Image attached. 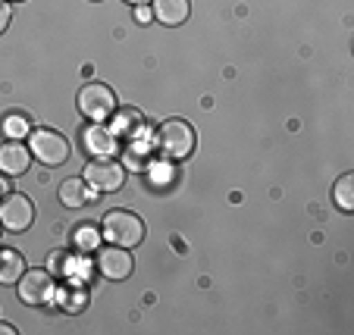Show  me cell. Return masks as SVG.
I'll return each mask as SVG.
<instances>
[{"label":"cell","mask_w":354,"mask_h":335,"mask_svg":"<svg viewBox=\"0 0 354 335\" xmlns=\"http://www.w3.org/2000/svg\"><path fill=\"white\" fill-rule=\"evenodd\" d=\"M100 235H104L110 245H120V248L132 251L145 242L147 229H145V220H141L138 213H132V210H110V213H104Z\"/></svg>","instance_id":"1"},{"label":"cell","mask_w":354,"mask_h":335,"mask_svg":"<svg viewBox=\"0 0 354 335\" xmlns=\"http://www.w3.org/2000/svg\"><path fill=\"white\" fill-rule=\"evenodd\" d=\"M194 144H198V135H194L192 122L185 119H167L157 128V151L163 160H188L194 154Z\"/></svg>","instance_id":"2"},{"label":"cell","mask_w":354,"mask_h":335,"mask_svg":"<svg viewBox=\"0 0 354 335\" xmlns=\"http://www.w3.org/2000/svg\"><path fill=\"white\" fill-rule=\"evenodd\" d=\"M75 104H79V113L85 116L88 122H110V116L120 107L113 88L104 85V82H88V85H82L79 94H75Z\"/></svg>","instance_id":"3"},{"label":"cell","mask_w":354,"mask_h":335,"mask_svg":"<svg viewBox=\"0 0 354 335\" xmlns=\"http://www.w3.org/2000/svg\"><path fill=\"white\" fill-rule=\"evenodd\" d=\"M57 276L47 273V269H26L16 282V291H19V301L28 304V307H47L54 304L57 298Z\"/></svg>","instance_id":"4"},{"label":"cell","mask_w":354,"mask_h":335,"mask_svg":"<svg viewBox=\"0 0 354 335\" xmlns=\"http://www.w3.org/2000/svg\"><path fill=\"white\" fill-rule=\"evenodd\" d=\"M82 179H85L88 188L100 191V195H113L126 185V166L113 157H94L88 160V166L82 169Z\"/></svg>","instance_id":"5"},{"label":"cell","mask_w":354,"mask_h":335,"mask_svg":"<svg viewBox=\"0 0 354 335\" xmlns=\"http://www.w3.org/2000/svg\"><path fill=\"white\" fill-rule=\"evenodd\" d=\"M28 151H32V160L44 166H63L69 160V141L54 128H35L28 135Z\"/></svg>","instance_id":"6"},{"label":"cell","mask_w":354,"mask_h":335,"mask_svg":"<svg viewBox=\"0 0 354 335\" xmlns=\"http://www.w3.org/2000/svg\"><path fill=\"white\" fill-rule=\"evenodd\" d=\"M32 222H35V204L26 195L10 191V195L0 198V226L7 232H26Z\"/></svg>","instance_id":"7"},{"label":"cell","mask_w":354,"mask_h":335,"mask_svg":"<svg viewBox=\"0 0 354 335\" xmlns=\"http://www.w3.org/2000/svg\"><path fill=\"white\" fill-rule=\"evenodd\" d=\"M97 273L110 282H122L132 276L135 269V260H132V251L129 248H120V245H107V248H97Z\"/></svg>","instance_id":"8"},{"label":"cell","mask_w":354,"mask_h":335,"mask_svg":"<svg viewBox=\"0 0 354 335\" xmlns=\"http://www.w3.org/2000/svg\"><path fill=\"white\" fill-rule=\"evenodd\" d=\"M32 166V151L28 144H22L19 138H10L0 144V175L16 179V175H26Z\"/></svg>","instance_id":"9"},{"label":"cell","mask_w":354,"mask_h":335,"mask_svg":"<svg viewBox=\"0 0 354 335\" xmlns=\"http://www.w3.org/2000/svg\"><path fill=\"white\" fill-rule=\"evenodd\" d=\"M82 144H85V151L91 157H113L116 151H120L113 128L104 126V122H91V126L85 128V135H82Z\"/></svg>","instance_id":"10"},{"label":"cell","mask_w":354,"mask_h":335,"mask_svg":"<svg viewBox=\"0 0 354 335\" xmlns=\"http://www.w3.org/2000/svg\"><path fill=\"white\" fill-rule=\"evenodd\" d=\"M141 126H145V116L135 107H116V113L110 116V128L116 138H135V135H141Z\"/></svg>","instance_id":"11"},{"label":"cell","mask_w":354,"mask_h":335,"mask_svg":"<svg viewBox=\"0 0 354 335\" xmlns=\"http://www.w3.org/2000/svg\"><path fill=\"white\" fill-rule=\"evenodd\" d=\"M151 3H154V19L160 26H182L192 16L188 0H151Z\"/></svg>","instance_id":"12"},{"label":"cell","mask_w":354,"mask_h":335,"mask_svg":"<svg viewBox=\"0 0 354 335\" xmlns=\"http://www.w3.org/2000/svg\"><path fill=\"white\" fill-rule=\"evenodd\" d=\"M57 304H60L63 314H82V310L88 307V289L85 285H79V282H66L63 289H57Z\"/></svg>","instance_id":"13"},{"label":"cell","mask_w":354,"mask_h":335,"mask_svg":"<svg viewBox=\"0 0 354 335\" xmlns=\"http://www.w3.org/2000/svg\"><path fill=\"white\" fill-rule=\"evenodd\" d=\"M22 273H26V257L16 248L0 251V285H16Z\"/></svg>","instance_id":"14"},{"label":"cell","mask_w":354,"mask_h":335,"mask_svg":"<svg viewBox=\"0 0 354 335\" xmlns=\"http://www.w3.org/2000/svg\"><path fill=\"white\" fill-rule=\"evenodd\" d=\"M60 201H63V207H69V210H75V207H85L88 204V185H85V179H79V175H73V179H63L60 182Z\"/></svg>","instance_id":"15"},{"label":"cell","mask_w":354,"mask_h":335,"mask_svg":"<svg viewBox=\"0 0 354 335\" xmlns=\"http://www.w3.org/2000/svg\"><path fill=\"white\" fill-rule=\"evenodd\" d=\"M100 242H104V235H100V226H91V222H85V226L75 229L73 235V245L79 254H94V251L100 248Z\"/></svg>","instance_id":"16"},{"label":"cell","mask_w":354,"mask_h":335,"mask_svg":"<svg viewBox=\"0 0 354 335\" xmlns=\"http://www.w3.org/2000/svg\"><path fill=\"white\" fill-rule=\"evenodd\" d=\"M333 201L342 213H354V173L339 175V182L333 185Z\"/></svg>","instance_id":"17"},{"label":"cell","mask_w":354,"mask_h":335,"mask_svg":"<svg viewBox=\"0 0 354 335\" xmlns=\"http://www.w3.org/2000/svg\"><path fill=\"white\" fill-rule=\"evenodd\" d=\"M3 132H7L10 138H22V135H28V119L19 113L7 116V119H3Z\"/></svg>","instance_id":"18"},{"label":"cell","mask_w":354,"mask_h":335,"mask_svg":"<svg viewBox=\"0 0 354 335\" xmlns=\"http://www.w3.org/2000/svg\"><path fill=\"white\" fill-rule=\"evenodd\" d=\"M10 19H13V7H10V0H0V35L10 28Z\"/></svg>","instance_id":"19"},{"label":"cell","mask_w":354,"mask_h":335,"mask_svg":"<svg viewBox=\"0 0 354 335\" xmlns=\"http://www.w3.org/2000/svg\"><path fill=\"white\" fill-rule=\"evenodd\" d=\"M151 16H154V13H151L147 7H135V19H138V22H151Z\"/></svg>","instance_id":"20"},{"label":"cell","mask_w":354,"mask_h":335,"mask_svg":"<svg viewBox=\"0 0 354 335\" xmlns=\"http://www.w3.org/2000/svg\"><path fill=\"white\" fill-rule=\"evenodd\" d=\"M3 195H10V182H7V175H0V198Z\"/></svg>","instance_id":"21"},{"label":"cell","mask_w":354,"mask_h":335,"mask_svg":"<svg viewBox=\"0 0 354 335\" xmlns=\"http://www.w3.org/2000/svg\"><path fill=\"white\" fill-rule=\"evenodd\" d=\"M0 335H16V329L10 323H0Z\"/></svg>","instance_id":"22"},{"label":"cell","mask_w":354,"mask_h":335,"mask_svg":"<svg viewBox=\"0 0 354 335\" xmlns=\"http://www.w3.org/2000/svg\"><path fill=\"white\" fill-rule=\"evenodd\" d=\"M126 3H132V7H147L151 0H126Z\"/></svg>","instance_id":"23"},{"label":"cell","mask_w":354,"mask_h":335,"mask_svg":"<svg viewBox=\"0 0 354 335\" xmlns=\"http://www.w3.org/2000/svg\"><path fill=\"white\" fill-rule=\"evenodd\" d=\"M0 232H3V226H0Z\"/></svg>","instance_id":"24"},{"label":"cell","mask_w":354,"mask_h":335,"mask_svg":"<svg viewBox=\"0 0 354 335\" xmlns=\"http://www.w3.org/2000/svg\"><path fill=\"white\" fill-rule=\"evenodd\" d=\"M10 3H13V0H10Z\"/></svg>","instance_id":"25"}]
</instances>
